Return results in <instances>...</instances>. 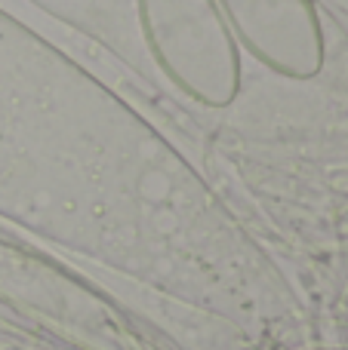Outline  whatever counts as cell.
<instances>
[{"mask_svg": "<svg viewBox=\"0 0 348 350\" xmlns=\"http://www.w3.org/2000/svg\"><path fill=\"white\" fill-rule=\"evenodd\" d=\"M145 46L158 68L203 108H228L240 96V46L216 0H136Z\"/></svg>", "mask_w": 348, "mask_h": 350, "instance_id": "cell-1", "label": "cell"}, {"mask_svg": "<svg viewBox=\"0 0 348 350\" xmlns=\"http://www.w3.org/2000/svg\"><path fill=\"white\" fill-rule=\"evenodd\" d=\"M232 28L259 65L287 80H312L324 71L327 37L314 0H216Z\"/></svg>", "mask_w": 348, "mask_h": 350, "instance_id": "cell-2", "label": "cell"}]
</instances>
